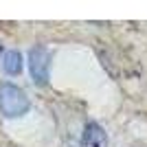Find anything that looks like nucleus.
I'll return each mask as SVG.
<instances>
[{
	"label": "nucleus",
	"mask_w": 147,
	"mask_h": 147,
	"mask_svg": "<svg viewBox=\"0 0 147 147\" xmlns=\"http://www.w3.org/2000/svg\"><path fill=\"white\" fill-rule=\"evenodd\" d=\"M81 147H108V134L99 123L90 121L81 134Z\"/></svg>",
	"instance_id": "7ed1b4c3"
},
{
	"label": "nucleus",
	"mask_w": 147,
	"mask_h": 147,
	"mask_svg": "<svg viewBox=\"0 0 147 147\" xmlns=\"http://www.w3.org/2000/svg\"><path fill=\"white\" fill-rule=\"evenodd\" d=\"M29 105H31V101L20 86H16L11 81L0 84V112L7 119H18L22 114H26Z\"/></svg>",
	"instance_id": "f257e3e1"
},
{
	"label": "nucleus",
	"mask_w": 147,
	"mask_h": 147,
	"mask_svg": "<svg viewBox=\"0 0 147 147\" xmlns=\"http://www.w3.org/2000/svg\"><path fill=\"white\" fill-rule=\"evenodd\" d=\"M29 75L33 84L46 88L51 81V53L44 46H33L29 51Z\"/></svg>",
	"instance_id": "f03ea898"
},
{
	"label": "nucleus",
	"mask_w": 147,
	"mask_h": 147,
	"mask_svg": "<svg viewBox=\"0 0 147 147\" xmlns=\"http://www.w3.org/2000/svg\"><path fill=\"white\" fill-rule=\"evenodd\" d=\"M2 64H5V70H7L9 75H20V73H22V64H24L22 53H20V51H16V49L7 51Z\"/></svg>",
	"instance_id": "20e7f679"
}]
</instances>
